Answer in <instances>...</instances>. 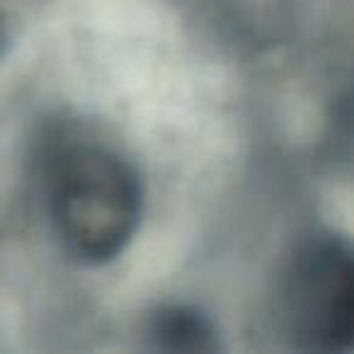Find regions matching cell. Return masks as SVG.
<instances>
[{
	"mask_svg": "<svg viewBox=\"0 0 354 354\" xmlns=\"http://www.w3.org/2000/svg\"><path fill=\"white\" fill-rule=\"evenodd\" d=\"M41 183L54 236L73 260L104 265L136 236L141 177L102 138L68 127L54 131L44 141Z\"/></svg>",
	"mask_w": 354,
	"mask_h": 354,
	"instance_id": "obj_1",
	"label": "cell"
},
{
	"mask_svg": "<svg viewBox=\"0 0 354 354\" xmlns=\"http://www.w3.org/2000/svg\"><path fill=\"white\" fill-rule=\"evenodd\" d=\"M281 328L306 352H339L354 328V267L337 236H313L289 257L277 299Z\"/></svg>",
	"mask_w": 354,
	"mask_h": 354,
	"instance_id": "obj_2",
	"label": "cell"
},
{
	"mask_svg": "<svg viewBox=\"0 0 354 354\" xmlns=\"http://www.w3.org/2000/svg\"><path fill=\"white\" fill-rule=\"evenodd\" d=\"M214 328L202 313L183 308H165L153 318L151 339L156 347L170 352H207L216 347Z\"/></svg>",
	"mask_w": 354,
	"mask_h": 354,
	"instance_id": "obj_3",
	"label": "cell"
}]
</instances>
